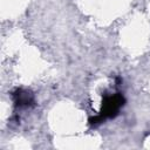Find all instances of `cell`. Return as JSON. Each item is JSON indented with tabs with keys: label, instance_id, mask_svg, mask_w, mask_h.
Returning <instances> with one entry per match:
<instances>
[{
	"label": "cell",
	"instance_id": "1",
	"mask_svg": "<svg viewBox=\"0 0 150 150\" xmlns=\"http://www.w3.org/2000/svg\"><path fill=\"white\" fill-rule=\"evenodd\" d=\"M125 98L121 93H116L114 95L104 96L100 110V115L105 118H112L118 114V110L124 105Z\"/></svg>",
	"mask_w": 150,
	"mask_h": 150
},
{
	"label": "cell",
	"instance_id": "2",
	"mask_svg": "<svg viewBox=\"0 0 150 150\" xmlns=\"http://www.w3.org/2000/svg\"><path fill=\"white\" fill-rule=\"evenodd\" d=\"M13 100L16 107H28L32 105L34 102V96L32 93L23 90V89H16L13 93Z\"/></svg>",
	"mask_w": 150,
	"mask_h": 150
},
{
	"label": "cell",
	"instance_id": "3",
	"mask_svg": "<svg viewBox=\"0 0 150 150\" xmlns=\"http://www.w3.org/2000/svg\"><path fill=\"white\" fill-rule=\"evenodd\" d=\"M104 121V118L98 114L97 116H94V117H90L89 118V123L90 124H94V125H96V124H100V123H102Z\"/></svg>",
	"mask_w": 150,
	"mask_h": 150
}]
</instances>
